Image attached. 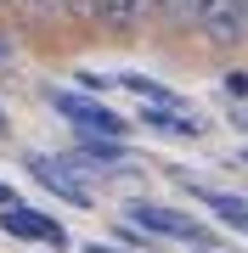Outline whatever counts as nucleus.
Listing matches in <instances>:
<instances>
[{
    "mask_svg": "<svg viewBox=\"0 0 248 253\" xmlns=\"http://www.w3.org/2000/svg\"><path fill=\"white\" fill-rule=\"evenodd\" d=\"M11 203H23V197H17V186H6V180H0V208H11Z\"/></svg>",
    "mask_w": 248,
    "mask_h": 253,
    "instance_id": "nucleus-10",
    "label": "nucleus"
},
{
    "mask_svg": "<svg viewBox=\"0 0 248 253\" xmlns=\"http://www.w3.org/2000/svg\"><path fill=\"white\" fill-rule=\"evenodd\" d=\"M51 101V113L56 118H68L74 124V135H113V141H124V113H113L101 96H91V90H51L46 96Z\"/></svg>",
    "mask_w": 248,
    "mask_h": 253,
    "instance_id": "nucleus-1",
    "label": "nucleus"
},
{
    "mask_svg": "<svg viewBox=\"0 0 248 253\" xmlns=\"http://www.w3.org/2000/svg\"><path fill=\"white\" fill-rule=\"evenodd\" d=\"M0 231H6L11 242H34V248H51V253H62V248H68V225H62L56 214H40V208H28V203L0 208Z\"/></svg>",
    "mask_w": 248,
    "mask_h": 253,
    "instance_id": "nucleus-3",
    "label": "nucleus"
},
{
    "mask_svg": "<svg viewBox=\"0 0 248 253\" xmlns=\"http://www.w3.org/2000/svg\"><path fill=\"white\" fill-rule=\"evenodd\" d=\"M23 169L34 174V180H40V186L51 191V197H62V203H74V208H96L91 186H85V180H79L74 169H68L62 158H46V152H28V158H23Z\"/></svg>",
    "mask_w": 248,
    "mask_h": 253,
    "instance_id": "nucleus-5",
    "label": "nucleus"
},
{
    "mask_svg": "<svg viewBox=\"0 0 248 253\" xmlns=\"http://www.w3.org/2000/svg\"><path fill=\"white\" fill-rule=\"evenodd\" d=\"M11 62V45H6V40H0V68H6Z\"/></svg>",
    "mask_w": 248,
    "mask_h": 253,
    "instance_id": "nucleus-13",
    "label": "nucleus"
},
{
    "mask_svg": "<svg viewBox=\"0 0 248 253\" xmlns=\"http://www.w3.org/2000/svg\"><path fill=\"white\" fill-rule=\"evenodd\" d=\"M192 28L209 51H243V0H198Z\"/></svg>",
    "mask_w": 248,
    "mask_h": 253,
    "instance_id": "nucleus-4",
    "label": "nucleus"
},
{
    "mask_svg": "<svg viewBox=\"0 0 248 253\" xmlns=\"http://www.w3.org/2000/svg\"><path fill=\"white\" fill-rule=\"evenodd\" d=\"M243 51H248V0H243Z\"/></svg>",
    "mask_w": 248,
    "mask_h": 253,
    "instance_id": "nucleus-12",
    "label": "nucleus"
},
{
    "mask_svg": "<svg viewBox=\"0 0 248 253\" xmlns=\"http://www.w3.org/2000/svg\"><path fill=\"white\" fill-rule=\"evenodd\" d=\"M124 219L136 231H147V236H169V242H209V225L203 219H192V214H181V208H169V203H147V197H136L124 208Z\"/></svg>",
    "mask_w": 248,
    "mask_h": 253,
    "instance_id": "nucleus-2",
    "label": "nucleus"
},
{
    "mask_svg": "<svg viewBox=\"0 0 248 253\" xmlns=\"http://www.w3.org/2000/svg\"><path fill=\"white\" fill-rule=\"evenodd\" d=\"M243 158H248V152H243Z\"/></svg>",
    "mask_w": 248,
    "mask_h": 253,
    "instance_id": "nucleus-16",
    "label": "nucleus"
},
{
    "mask_svg": "<svg viewBox=\"0 0 248 253\" xmlns=\"http://www.w3.org/2000/svg\"><path fill=\"white\" fill-rule=\"evenodd\" d=\"M0 135H6V107H0Z\"/></svg>",
    "mask_w": 248,
    "mask_h": 253,
    "instance_id": "nucleus-14",
    "label": "nucleus"
},
{
    "mask_svg": "<svg viewBox=\"0 0 248 253\" xmlns=\"http://www.w3.org/2000/svg\"><path fill=\"white\" fill-rule=\"evenodd\" d=\"M113 84H119L113 73H96V68H85V73H79V90H91V96H107Z\"/></svg>",
    "mask_w": 248,
    "mask_h": 253,
    "instance_id": "nucleus-8",
    "label": "nucleus"
},
{
    "mask_svg": "<svg viewBox=\"0 0 248 253\" xmlns=\"http://www.w3.org/2000/svg\"><path fill=\"white\" fill-rule=\"evenodd\" d=\"M85 253H124V248H107V242H91V248H85Z\"/></svg>",
    "mask_w": 248,
    "mask_h": 253,
    "instance_id": "nucleus-11",
    "label": "nucleus"
},
{
    "mask_svg": "<svg viewBox=\"0 0 248 253\" xmlns=\"http://www.w3.org/2000/svg\"><path fill=\"white\" fill-rule=\"evenodd\" d=\"M192 197L209 208L220 225H231V231L248 236V197H237V191H214V186H192Z\"/></svg>",
    "mask_w": 248,
    "mask_h": 253,
    "instance_id": "nucleus-7",
    "label": "nucleus"
},
{
    "mask_svg": "<svg viewBox=\"0 0 248 253\" xmlns=\"http://www.w3.org/2000/svg\"><path fill=\"white\" fill-rule=\"evenodd\" d=\"M226 90H231V96H237V101L248 96V73H243V68H231V73H226Z\"/></svg>",
    "mask_w": 248,
    "mask_h": 253,
    "instance_id": "nucleus-9",
    "label": "nucleus"
},
{
    "mask_svg": "<svg viewBox=\"0 0 248 253\" xmlns=\"http://www.w3.org/2000/svg\"><path fill=\"white\" fill-rule=\"evenodd\" d=\"M141 124L152 135H175V141H198L203 135V118L186 113V107H141Z\"/></svg>",
    "mask_w": 248,
    "mask_h": 253,
    "instance_id": "nucleus-6",
    "label": "nucleus"
},
{
    "mask_svg": "<svg viewBox=\"0 0 248 253\" xmlns=\"http://www.w3.org/2000/svg\"><path fill=\"white\" fill-rule=\"evenodd\" d=\"M231 124H248V118H237V113H231Z\"/></svg>",
    "mask_w": 248,
    "mask_h": 253,
    "instance_id": "nucleus-15",
    "label": "nucleus"
}]
</instances>
